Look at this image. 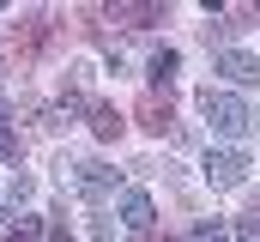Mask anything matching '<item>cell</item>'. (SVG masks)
<instances>
[{
	"label": "cell",
	"instance_id": "cell-1",
	"mask_svg": "<svg viewBox=\"0 0 260 242\" xmlns=\"http://www.w3.org/2000/svg\"><path fill=\"white\" fill-rule=\"evenodd\" d=\"M55 43H61V24L49 12H18V24H6V49H0L6 55V73H30Z\"/></svg>",
	"mask_w": 260,
	"mask_h": 242
},
{
	"label": "cell",
	"instance_id": "cell-2",
	"mask_svg": "<svg viewBox=\"0 0 260 242\" xmlns=\"http://www.w3.org/2000/svg\"><path fill=\"white\" fill-rule=\"evenodd\" d=\"M200 115L212 121V133H224V139H248L260 121H254V109L236 97V91H218V85H206L200 91Z\"/></svg>",
	"mask_w": 260,
	"mask_h": 242
},
{
	"label": "cell",
	"instance_id": "cell-3",
	"mask_svg": "<svg viewBox=\"0 0 260 242\" xmlns=\"http://www.w3.org/2000/svg\"><path fill=\"white\" fill-rule=\"evenodd\" d=\"M115 176H121V170H109V164H61V188H73V194L91 200V206H103V200L115 194Z\"/></svg>",
	"mask_w": 260,
	"mask_h": 242
},
{
	"label": "cell",
	"instance_id": "cell-4",
	"mask_svg": "<svg viewBox=\"0 0 260 242\" xmlns=\"http://www.w3.org/2000/svg\"><path fill=\"white\" fill-rule=\"evenodd\" d=\"M248 152H206V182L212 188H242L248 182Z\"/></svg>",
	"mask_w": 260,
	"mask_h": 242
},
{
	"label": "cell",
	"instance_id": "cell-5",
	"mask_svg": "<svg viewBox=\"0 0 260 242\" xmlns=\"http://www.w3.org/2000/svg\"><path fill=\"white\" fill-rule=\"evenodd\" d=\"M121 230H133V236H151L157 230V206H151L145 188H127L121 194Z\"/></svg>",
	"mask_w": 260,
	"mask_h": 242
},
{
	"label": "cell",
	"instance_id": "cell-6",
	"mask_svg": "<svg viewBox=\"0 0 260 242\" xmlns=\"http://www.w3.org/2000/svg\"><path fill=\"white\" fill-rule=\"evenodd\" d=\"M97 12H103L109 24H127V31H145V24H164V18H170V6H157V0H145V6H127V0H121V6H97Z\"/></svg>",
	"mask_w": 260,
	"mask_h": 242
},
{
	"label": "cell",
	"instance_id": "cell-7",
	"mask_svg": "<svg viewBox=\"0 0 260 242\" xmlns=\"http://www.w3.org/2000/svg\"><path fill=\"white\" fill-rule=\"evenodd\" d=\"M139 127L157 133V139H176V109H170V97L145 91V97H139Z\"/></svg>",
	"mask_w": 260,
	"mask_h": 242
},
{
	"label": "cell",
	"instance_id": "cell-8",
	"mask_svg": "<svg viewBox=\"0 0 260 242\" xmlns=\"http://www.w3.org/2000/svg\"><path fill=\"white\" fill-rule=\"evenodd\" d=\"M218 73H224L230 85H254V79H260V60L248 55V49H218Z\"/></svg>",
	"mask_w": 260,
	"mask_h": 242
},
{
	"label": "cell",
	"instance_id": "cell-9",
	"mask_svg": "<svg viewBox=\"0 0 260 242\" xmlns=\"http://www.w3.org/2000/svg\"><path fill=\"white\" fill-rule=\"evenodd\" d=\"M85 121H91V133H97V139H121V127H127L121 109H115V103H103V97H91V103H85Z\"/></svg>",
	"mask_w": 260,
	"mask_h": 242
},
{
	"label": "cell",
	"instance_id": "cell-10",
	"mask_svg": "<svg viewBox=\"0 0 260 242\" xmlns=\"http://www.w3.org/2000/svg\"><path fill=\"white\" fill-rule=\"evenodd\" d=\"M43 230H49V218H24V212H18L12 230H6L0 242H43Z\"/></svg>",
	"mask_w": 260,
	"mask_h": 242
},
{
	"label": "cell",
	"instance_id": "cell-11",
	"mask_svg": "<svg viewBox=\"0 0 260 242\" xmlns=\"http://www.w3.org/2000/svg\"><path fill=\"white\" fill-rule=\"evenodd\" d=\"M24 158V139H18V127L6 121V109H0V164H18Z\"/></svg>",
	"mask_w": 260,
	"mask_h": 242
},
{
	"label": "cell",
	"instance_id": "cell-12",
	"mask_svg": "<svg viewBox=\"0 0 260 242\" xmlns=\"http://www.w3.org/2000/svg\"><path fill=\"white\" fill-rule=\"evenodd\" d=\"M30 194H37V182H30V176H12V182H6V206H12V218L30 206Z\"/></svg>",
	"mask_w": 260,
	"mask_h": 242
},
{
	"label": "cell",
	"instance_id": "cell-13",
	"mask_svg": "<svg viewBox=\"0 0 260 242\" xmlns=\"http://www.w3.org/2000/svg\"><path fill=\"white\" fill-rule=\"evenodd\" d=\"M176 67H182L176 49H157V55H151V85H170V79H176Z\"/></svg>",
	"mask_w": 260,
	"mask_h": 242
},
{
	"label": "cell",
	"instance_id": "cell-14",
	"mask_svg": "<svg viewBox=\"0 0 260 242\" xmlns=\"http://www.w3.org/2000/svg\"><path fill=\"white\" fill-rule=\"evenodd\" d=\"M188 242H230V224H224V218H200Z\"/></svg>",
	"mask_w": 260,
	"mask_h": 242
},
{
	"label": "cell",
	"instance_id": "cell-15",
	"mask_svg": "<svg viewBox=\"0 0 260 242\" xmlns=\"http://www.w3.org/2000/svg\"><path fill=\"white\" fill-rule=\"evenodd\" d=\"M236 236H242V242H260V206H254V212H242V218H236Z\"/></svg>",
	"mask_w": 260,
	"mask_h": 242
},
{
	"label": "cell",
	"instance_id": "cell-16",
	"mask_svg": "<svg viewBox=\"0 0 260 242\" xmlns=\"http://www.w3.org/2000/svg\"><path fill=\"white\" fill-rule=\"evenodd\" d=\"M145 242H170V236H157V230H151V236H145Z\"/></svg>",
	"mask_w": 260,
	"mask_h": 242
}]
</instances>
